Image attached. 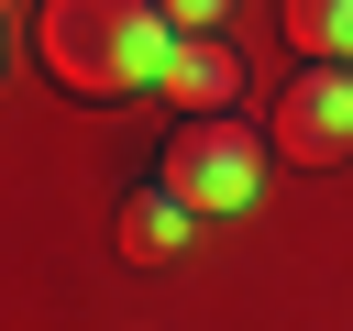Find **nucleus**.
<instances>
[{
    "label": "nucleus",
    "instance_id": "nucleus-1",
    "mask_svg": "<svg viewBox=\"0 0 353 331\" xmlns=\"http://www.w3.org/2000/svg\"><path fill=\"white\" fill-rule=\"evenodd\" d=\"M33 44H44V77H55L66 99H132V88L165 77L176 22H165L154 0H44Z\"/></svg>",
    "mask_w": 353,
    "mask_h": 331
},
{
    "label": "nucleus",
    "instance_id": "nucleus-2",
    "mask_svg": "<svg viewBox=\"0 0 353 331\" xmlns=\"http://www.w3.org/2000/svg\"><path fill=\"white\" fill-rule=\"evenodd\" d=\"M165 188H176L199 221H243V210L265 199V143H254L243 121H221V110H188V132L165 143Z\"/></svg>",
    "mask_w": 353,
    "mask_h": 331
},
{
    "label": "nucleus",
    "instance_id": "nucleus-3",
    "mask_svg": "<svg viewBox=\"0 0 353 331\" xmlns=\"http://www.w3.org/2000/svg\"><path fill=\"white\" fill-rule=\"evenodd\" d=\"M265 132H276L287 166H342V154H353V66H342V55H309V66L276 88Z\"/></svg>",
    "mask_w": 353,
    "mask_h": 331
},
{
    "label": "nucleus",
    "instance_id": "nucleus-4",
    "mask_svg": "<svg viewBox=\"0 0 353 331\" xmlns=\"http://www.w3.org/2000/svg\"><path fill=\"white\" fill-rule=\"evenodd\" d=\"M154 88H165L176 110H232V88H243V55H232V44H210V33H176Z\"/></svg>",
    "mask_w": 353,
    "mask_h": 331
},
{
    "label": "nucleus",
    "instance_id": "nucleus-5",
    "mask_svg": "<svg viewBox=\"0 0 353 331\" xmlns=\"http://www.w3.org/2000/svg\"><path fill=\"white\" fill-rule=\"evenodd\" d=\"M188 232H199V210L154 177V188L121 199V232H110V243H121V265H165V254H188Z\"/></svg>",
    "mask_w": 353,
    "mask_h": 331
},
{
    "label": "nucleus",
    "instance_id": "nucleus-6",
    "mask_svg": "<svg viewBox=\"0 0 353 331\" xmlns=\"http://www.w3.org/2000/svg\"><path fill=\"white\" fill-rule=\"evenodd\" d=\"M287 44L298 55H353V0H287Z\"/></svg>",
    "mask_w": 353,
    "mask_h": 331
},
{
    "label": "nucleus",
    "instance_id": "nucleus-7",
    "mask_svg": "<svg viewBox=\"0 0 353 331\" xmlns=\"http://www.w3.org/2000/svg\"><path fill=\"white\" fill-rule=\"evenodd\" d=\"M154 11H165L176 33H221V22H232V0H154Z\"/></svg>",
    "mask_w": 353,
    "mask_h": 331
},
{
    "label": "nucleus",
    "instance_id": "nucleus-8",
    "mask_svg": "<svg viewBox=\"0 0 353 331\" xmlns=\"http://www.w3.org/2000/svg\"><path fill=\"white\" fill-rule=\"evenodd\" d=\"M342 66H353V55H342Z\"/></svg>",
    "mask_w": 353,
    "mask_h": 331
}]
</instances>
